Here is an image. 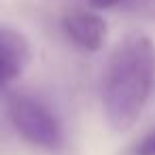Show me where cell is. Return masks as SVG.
Returning <instances> with one entry per match:
<instances>
[{
    "label": "cell",
    "instance_id": "cell-1",
    "mask_svg": "<svg viewBox=\"0 0 155 155\" xmlns=\"http://www.w3.org/2000/svg\"><path fill=\"white\" fill-rule=\"evenodd\" d=\"M155 85V43L144 34L127 36L110 55L102 81V108L117 132L140 119Z\"/></svg>",
    "mask_w": 155,
    "mask_h": 155
},
{
    "label": "cell",
    "instance_id": "cell-2",
    "mask_svg": "<svg viewBox=\"0 0 155 155\" xmlns=\"http://www.w3.org/2000/svg\"><path fill=\"white\" fill-rule=\"evenodd\" d=\"M9 119L15 132L34 147L58 151L64 144V127L60 117L47 102L34 96H15L9 102Z\"/></svg>",
    "mask_w": 155,
    "mask_h": 155
},
{
    "label": "cell",
    "instance_id": "cell-3",
    "mask_svg": "<svg viewBox=\"0 0 155 155\" xmlns=\"http://www.w3.org/2000/svg\"><path fill=\"white\" fill-rule=\"evenodd\" d=\"M62 30L72 45H77L81 51H87V53L100 51L102 45L106 43V34H108L106 19L94 9L91 11L79 9V11L64 15Z\"/></svg>",
    "mask_w": 155,
    "mask_h": 155
},
{
    "label": "cell",
    "instance_id": "cell-4",
    "mask_svg": "<svg viewBox=\"0 0 155 155\" xmlns=\"http://www.w3.org/2000/svg\"><path fill=\"white\" fill-rule=\"evenodd\" d=\"M32 62L30 41L15 28L0 26V89L17 81Z\"/></svg>",
    "mask_w": 155,
    "mask_h": 155
},
{
    "label": "cell",
    "instance_id": "cell-5",
    "mask_svg": "<svg viewBox=\"0 0 155 155\" xmlns=\"http://www.w3.org/2000/svg\"><path fill=\"white\" fill-rule=\"evenodd\" d=\"M119 7L155 21V0H121Z\"/></svg>",
    "mask_w": 155,
    "mask_h": 155
},
{
    "label": "cell",
    "instance_id": "cell-6",
    "mask_svg": "<svg viewBox=\"0 0 155 155\" xmlns=\"http://www.w3.org/2000/svg\"><path fill=\"white\" fill-rule=\"evenodd\" d=\"M130 155H155V130L144 134L134 147L130 149Z\"/></svg>",
    "mask_w": 155,
    "mask_h": 155
},
{
    "label": "cell",
    "instance_id": "cell-7",
    "mask_svg": "<svg viewBox=\"0 0 155 155\" xmlns=\"http://www.w3.org/2000/svg\"><path fill=\"white\" fill-rule=\"evenodd\" d=\"M89 7L94 11H104V9H113V7H119L121 0H87Z\"/></svg>",
    "mask_w": 155,
    "mask_h": 155
}]
</instances>
